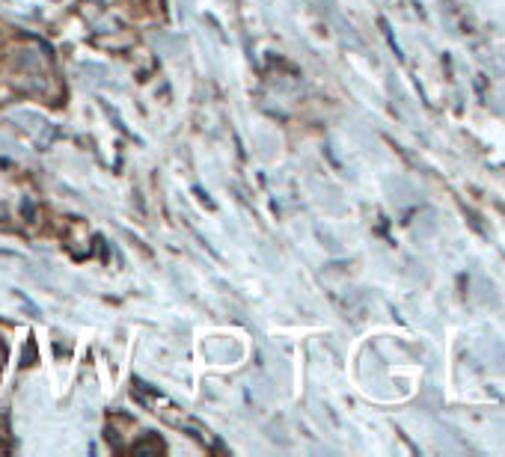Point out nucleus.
I'll list each match as a JSON object with an SVG mask.
<instances>
[{"mask_svg":"<svg viewBox=\"0 0 505 457\" xmlns=\"http://www.w3.org/2000/svg\"><path fill=\"white\" fill-rule=\"evenodd\" d=\"M21 211H24V217H27V214L33 217V214H36V208H33V202H27V200H24V202H21Z\"/></svg>","mask_w":505,"mask_h":457,"instance_id":"obj_1","label":"nucleus"}]
</instances>
